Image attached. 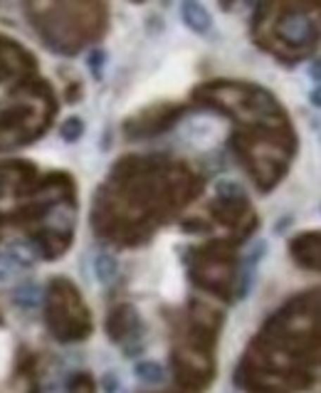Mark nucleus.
Returning a JSON list of instances; mask_svg holds the SVG:
<instances>
[{"mask_svg":"<svg viewBox=\"0 0 321 393\" xmlns=\"http://www.w3.org/2000/svg\"><path fill=\"white\" fill-rule=\"evenodd\" d=\"M181 20L196 35H208L213 30V18L201 0H181Z\"/></svg>","mask_w":321,"mask_h":393,"instance_id":"1","label":"nucleus"},{"mask_svg":"<svg viewBox=\"0 0 321 393\" xmlns=\"http://www.w3.org/2000/svg\"><path fill=\"white\" fill-rule=\"evenodd\" d=\"M282 35H284V40L294 42V45H304V42L311 37L309 20H306V18H301V15H294L291 20H287L284 27H282Z\"/></svg>","mask_w":321,"mask_h":393,"instance_id":"2","label":"nucleus"},{"mask_svg":"<svg viewBox=\"0 0 321 393\" xmlns=\"http://www.w3.org/2000/svg\"><path fill=\"white\" fill-rule=\"evenodd\" d=\"M94 270H96V277L101 280V282H111V280L116 277V260L111 255H96V262H94Z\"/></svg>","mask_w":321,"mask_h":393,"instance_id":"3","label":"nucleus"},{"mask_svg":"<svg viewBox=\"0 0 321 393\" xmlns=\"http://www.w3.org/2000/svg\"><path fill=\"white\" fill-rule=\"evenodd\" d=\"M136 373H139L144 381H149V383H158L160 378H163V368L158 366V363H153V361H144V363H139L136 366Z\"/></svg>","mask_w":321,"mask_h":393,"instance_id":"4","label":"nucleus"},{"mask_svg":"<svg viewBox=\"0 0 321 393\" xmlns=\"http://www.w3.org/2000/svg\"><path fill=\"white\" fill-rule=\"evenodd\" d=\"M82 131H84V124H82V119H67L65 126H62V139H67V142H77V139L82 137Z\"/></svg>","mask_w":321,"mask_h":393,"instance_id":"5","label":"nucleus"},{"mask_svg":"<svg viewBox=\"0 0 321 393\" xmlns=\"http://www.w3.org/2000/svg\"><path fill=\"white\" fill-rule=\"evenodd\" d=\"M101 62H104V52H101V50L92 52V55H89V67H92V72H94L96 77L101 75Z\"/></svg>","mask_w":321,"mask_h":393,"instance_id":"6","label":"nucleus"},{"mask_svg":"<svg viewBox=\"0 0 321 393\" xmlns=\"http://www.w3.org/2000/svg\"><path fill=\"white\" fill-rule=\"evenodd\" d=\"M309 75L314 77L316 82H321V60H316L314 65H311V70H309Z\"/></svg>","mask_w":321,"mask_h":393,"instance_id":"7","label":"nucleus"},{"mask_svg":"<svg viewBox=\"0 0 321 393\" xmlns=\"http://www.w3.org/2000/svg\"><path fill=\"white\" fill-rule=\"evenodd\" d=\"M311 104H314V106H321V85L316 87L314 92H311Z\"/></svg>","mask_w":321,"mask_h":393,"instance_id":"8","label":"nucleus"}]
</instances>
